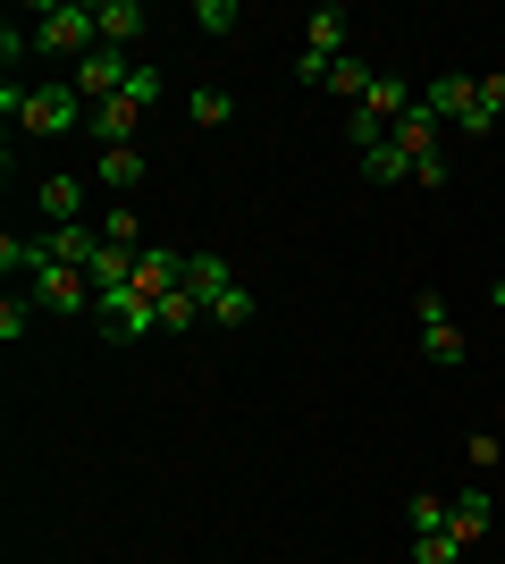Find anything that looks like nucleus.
I'll use <instances>...</instances> for the list:
<instances>
[{"mask_svg": "<svg viewBox=\"0 0 505 564\" xmlns=\"http://www.w3.org/2000/svg\"><path fill=\"white\" fill-rule=\"evenodd\" d=\"M25 25H34V51H59V59H94L101 51V9L94 0H34Z\"/></svg>", "mask_w": 505, "mask_h": 564, "instance_id": "1", "label": "nucleus"}, {"mask_svg": "<svg viewBox=\"0 0 505 564\" xmlns=\"http://www.w3.org/2000/svg\"><path fill=\"white\" fill-rule=\"evenodd\" d=\"M186 286L202 295V321H219V329H253V295H244V279L219 253H186Z\"/></svg>", "mask_w": 505, "mask_h": 564, "instance_id": "2", "label": "nucleus"}, {"mask_svg": "<svg viewBox=\"0 0 505 564\" xmlns=\"http://www.w3.org/2000/svg\"><path fill=\"white\" fill-rule=\"evenodd\" d=\"M18 127H25L34 143H59V135H76V127H94V101L76 94V85H34Z\"/></svg>", "mask_w": 505, "mask_h": 564, "instance_id": "3", "label": "nucleus"}, {"mask_svg": "<svg viewBox=\"0 0 505 564\" xmlns=\"http://www.w3.org/2000/svg\"><path fill=\"white\" fill-rule=\"evenodd\" d=\"M413 321H421V354L430 362H463V329H455V312H447V295H413Z\"/></svg>", "mask_w": 505, "mask_h": 564, "instance_id": "4", "label": "nucleus"}, {"mask_svg": "<svg viewBox=\"0 0 505 564\" xmlns=\"http://www.w3.org/2000/svg\"><path fill=\"white\" fill-rule=\"evenodd\" d=\"M345 43H354V9H345V0H320L312 18H304V51H320V59H345Z\"/></svg>", "mask_w": 505, "mask_h": 564, "instance_id": "5", "label": "nucleus"}, {"mask_svg": "<svg viewBox=\"0 0 505 564\" xmlns=\"http://www.w3.org/2000/svg\"><path fill=\"white\" fill-rule=\"evenodd\" d=\"M472 101H481V76H430V85H421V110L430 118H447V127H463V118H472Z\"/></svg>", "mask_w": 505, "mask_h": 564, "instance_id": "6", "label": "nucleus"}, {"mask_svg": "<svg viewBox=\"0 0 505 564\" xmlns=\"http://www.w3.org/2000/svg\"><path fill=\"white\" fill-rule=\"evenodd\" d=\"M168 286H186V253H168V245H144V253H135V286H127V295L161 304Z\"/></svg>", "mask_w": 505, "mask_h": 564, "instance_id": "7", "label": "nucleus"}, {"mask_svg": "<svg viewBox=\"0 0 505 564\" xmlns=\"http://www.w3.org/2000/svg\"><path fill=\"white\" fill-rule=\"evenodd\" d=\"M34 212H43L51 228H76V219H85V177H43V186H34Z\"/></svg>", "mask_w": 505, "mask_h": 564, "instance_id": "8", "label": "nucleus"}, {"mask_svg": "<svg viewBox=\"0 0 505 564\" xmlns=\"http://www.w3.org/2000/svg\"><path fill=\"white\" fill-rule=\"evenodd\" d=\"M43 261H68V270H94V261H101V228H85V219H76V228H51V236H43Z\"/></svg>", "mask_w": 505, "mask_h": 564, "instance_id": "9", "label": "nucleus"}, {"mask_svg": "<svg viewBox=\"0 0 505 564\" xmlns=\"http://www.w3.org/2000/svg\"><path fill=\"white\" fill-rule=\"evenodd\" d=\"M94 9H101V43H110V51H135V43H144V0H94Z\"/></svg>", "mask_w": 505, "mask_h": 564, "instance_id": "10", "label": "nucleus"}, {"mask_svg": "<svg viewBox=\"0 0 505 564\" xmlns=\"http://www.w3.org/2000/svg\"><path fill=\"white\" fill-rule=\"evenodd\" d=\"M387 135H396V152H405V161H430V152H438V135H447V118H430L421 101H413V110L396 118Z\"/></svg>", "mask_w": 505, "mask_h": 564, "instance_id": "11", "label": "nucleus"}, {"mask_svg": "<svg viewBox=\"0 0 505 564\" xmlns=\"http://www.w3.org/2000/svg\"><path fill=\"white\" fill-rule=\"evenodd\" d=\"M447 531H455L463 547H481L488 540V489H455L447 497Z\"/></svg>", "mask_w": 505, "mask_h": 564, "instance_id": "12", "label": "nucleus"}, {"mask_svg": "<svg viewBox=\"0 0 505 564\" xmlns=\"http://www.w3.org/2000/svg\"><path fill=\"white\" fill-rule=\"evenodd\" d=\"M94 169H101V186H110V194H135V186H144V143H110Z\"/></svg>", "mask_w": 505, "mask_h": 564, "instance_id": "13", "label": "nucleus"}, {"mask_svg": "<svg viewBox=\"0 0 505 564\" xmlns=\"http://www.w3.org/2000/svg\"><path fill=\"white\" fill-rule=\"evenodd\" d=\"M413 101H421V85H405V76H396V68H380V85H371V101H362V110H371V118H387V127H396V118H405Z\"/></svg>", "mask_w": 505, "mask_h": 564, "instance_id": "14", "label": "nucleus"}, {"mask_svg": "<svg viewBox=\"0 0 505 564\" xmlns=\"http://www.w3.org/2000/svg\"><path fill=\"white\" fill-rule=\"evenodd\" d=\"M371 85H380V68H371V59H362V51H345V59H337L329 68V94H345L362 110V101H371Z\"/></svg>", "mask_w": 505, "mask_h": 564, "instance_id": "15", "label": "nucleus"}, {"mask_svg": "<svg viewBox=\"0 0 505 564\" xmlns=\"http://www.w3.org/2000/svg\"><path fill=\"white\" fill-rule=\"evenodd\" d=\"M135 127H144V110H135V101H101L94 110V135H101V152H110V143H135Z\"/></svg>", "mask_w": 505, "mask_h": 564, "instance_id": "16", "label": "nucleus"}, {"mask_svg": "<svg viewBox=\"0 0 505 564\" xmlns=\"http://www.w3.org/2000/svg\"><path fill=\"white\" fill-rule=\"evenodd\" d=\"M202 329V295H194V286H168L161 295V337H194Z\"/></svg>", "mask_w": 505, "mask_h": 564, "instance_id": "17", "label": "nucleus"}, {"mask_svg": "<svg viewBox=\"0 0 505 564\" xmlns=\"http://www.w3.org/2000/svg\"><path fill=\"white\" fill-rule=\"evenodd\" d=\"M362 186H396V177H413V161H405V152H396V135H387V143H371V152H362Z\"/></svg>", "mask_w": 505, "mask_h": 564, "instance_id": "18", "label": "nucleus"}, {"mask_svg": "<svg viewBox=\"0 0 505 564\" xmlns=\"http://www.w3.org/2000/svg\"><path fill=\"white\" fill-rule=\"evenodd\" d=\"M497 118H505V68L481 76V101H472V118H463V135H488Z\"/></svg>", "mask_w": 505, "mask_h": 564, "instance_id": "19", "label": "nucleus"}, {"mask_svg": "<svg viewBox=\"0 0 505 564\" xmlns=\"http://www.w3.org/2000/svg\"><path fill=\"white\" fill-rule=\"evenodd\" d=\"M101 236L127 245V253H144V219H135V203H110V212H101Z\"/></svg>", "mask_w": 505, "mask_h": 564, "instance_id": "20", "label": "nucleus"}, {"mask_svg": "<svg viewBox=\"0 0 505 564\" xmlns=\"http://www.w3.org/2000/svg\"><path fill=\"white\" fill-rule=\"evenodd\" d=\"M186 118H194V127H228V118H237V94H219V85H202V94L186 101Z\"/></svg>", "mask_w": 505, "mask_h": 564, "instance_id": "21", "label": "nucleus"}, {"mask_svg": "<svg viewBox=\"0 0 505 564\" xmlns=\"http://www.w3.org/2000/svg\"><path fill=\"white\" fill-rule=\"evenodd\" d=\"M472 547L455 540V531H430V540H413V564H463Z\"/></svg>", "mask_w": 505, "mask_h": 564, "instance_id": "22", "label": "nucleus"}, {"mask_svg": "<svg viewBox=\"0 0 505 564\" xmlns=\"http://www.w3.org/2000/svg\"><path fill=\"white\" fill-rule=\"evenodd\" d=\"M194 25H202V34H237L244 9H237V0H194Z\"/></svg>", "mask_w": 505, "mask_h": 564, "instance_id": "23", "label": "nucleus"}, {"mask_svg": "<svg viewBox=\"0 0 505 564\" xmlns=\"http://www.w3.org/2000/svg\"><path fill=\"white\" fill-rule=\"evenodd\" d=\"M405 522H413V540L447 531V497H413V506H405Z\"/></svg>", "mask_w": 505, "mask_h": 564, "instance_id": "24", "label": "nucleus"}, {"mask_svg": "<svg viewBox=\"0 0 505 564\" xmlns=\"http://www.w3.org/2000/svg\"><path fill=\"white\" fill-rule=\"evenodd\" d=\"M25 329H34V295H0V337L18 346Z\"/></svg>", "mask_w": 505, "mask_h": 564, "instance_id": "25", "label": "nucleus"}, {"mask_svg": "<svg viewBox=\"0 0 505 564\" xmlns=\"http://www.w3.org/2000/svg\"><path fill=\"white\" fill-rule=\"evenodd\" d=\"M127 101H135V110H152V101H161V68H152V59H135V76H127Z\"/></svg>", "mask_w": 505, "mask_h": 564, "instance_id": "26", "label": "nucleus"}, {"mask_svg": "<svg viewBox=\"0 0 505 564\" xmlns=\"http://www.w3.org/2000/svg\"><path fill=\"white\" fill-rule=\"evenodd\" d=\"M25 51H34V25H18V18H9V25H0V59H9V68H18Z\"/></svg>", "mask_w": 505, "mask_h": 564, "instance_id": "27", "label": "nucleus"}, {"mask_svg": "<svg viewBox=\"0 0 505 564\" xmlns=\"http://www.w3.org/2000/svg\"><path fill=\"white\" fill-rule=\"evenodd\" d=\"M488 304H505V279H497V286H488Z\"/></svg>", "mask_w": 505, "mask_h": 564, "instance_id": "28", "label": "nucleus"}, {"mask_svg": "<svg viewBox=\"0 0 505 564\" xmlns=\"http://www.w3.org/2000/svg\"><path fill=\"white\" fill-rule=\"evenodd\" d=\"M463 564H472V556H463Z\"/></svg>", "mask_w": 505, "mask_h": 564, "instance_id": "29", "label": "nucleus"}]
</instances>
